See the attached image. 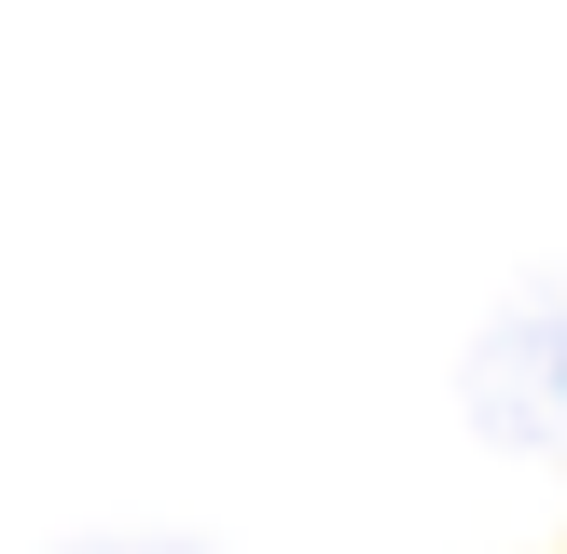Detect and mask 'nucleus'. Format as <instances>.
Wrapping results in <instances>:
<instances>
[{"label": "nucleus", "mask_w": 567, "mask_h": 554, "mask_svg": "<svg viewBox=\"0 0 567 554\" xmlns=\"http://www.w3.org/2000/svg\"><path fill=\"white\" fill-rule=\"evenodd\" d=\"M471 430L513 443V458H567V291L513 305L471 347Z\"/></svg>", "instance_id": "obj_1"}, {"label": "nucleus", "mask_w": 567, "mask_h": 554, "mask_svg": "<svg viewBox=\"0 0 567 554\" xmlns=\"http://www.w3.org/2000/svg\"><path fill=\"white\" fill-rule=\"evenodd\" d=\"M83 554H194V541H83Z\"/></svg>", "instance_id": "obj_2"}]
</instances>
